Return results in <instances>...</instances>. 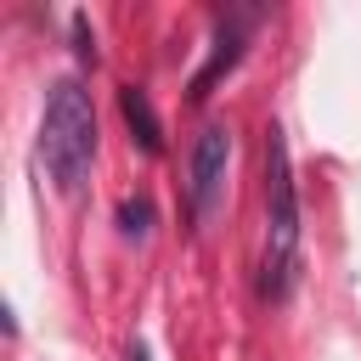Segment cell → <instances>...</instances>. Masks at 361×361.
Listing matches in <instances>:
<instances>
[{"instance_id":"6da1fadb","label":"cell","mask_w":361,"mask_h":361,"mask_svg":"<svg viewBox=\"0 0 361 361\" xmlns=\"http://www.w3.org/2000/svg\"><path fill=\"white\" fill-rule=\"evenodd\" d=\"M39 158L45 175L56 180L62 197H73L96 164V107L90 90L79 79H56L45 90V113H39Z\"/></svg>"},{"instance_id":"7a4b0ae2","label":"cell","mask_w":361,"mask_h":361,"mask_svg":"<svg viewBox=\"0 0 361 361\" xmlns=\"http://www.w3.org/2000/svg\"><path fill=\"white\" fill-rule=\"evenodd\" d=\"M265 203H271V237H265V299H288L293 271H299V192H293L288 141H282L276 124L265 130Z\"/></svg>"},{"instance_id":"3957f363","label":"cell","mask_w":361,"mask_h":361,"mask_svg":"<svg viewBox=\"0 0 361 361\" xmlns=\"http://www.w3.org/2000/svg\"><path fill=\"white\" fill-rule=\"evenodd\" d=\"M226 164H231V130L226 124H203V135L192 141V209L197 220L209 226L220 214V197H226Z\"/></svg>"},{"instance_id":"277c9868","label":"cell","mask_w":361,"mask_h":361,"mask_svg":"<svg viewBox=\"0 0 361 361\" xmlns=\"http://www.w3.org/2000/svg\"><path fill=\"white\" fill-rule=\"evenodd\" d=\"M118 113H124V124H130V141H135L147 158H158V152H164V124H158V113H152V96H147L141 85H118Z\"/></svg>"},{"instance_id":"5b68a950","label":"cell","mask_w":361,"mask_h":361,"mask_svg":"<svg viewBox=\"0 0 361 361\" xmlns=\"http://www.w3.org/2000/svg\"><path fill=\"white\" fill-rule=\"evenodd\" d=\"M237 62H243V28H220V39H214L209 62H203V68L192 73L186 96H192V102H209V96H214V85H220V79H226V73H231Z\"/></svg>"},{"instance_id":"8992f818","label":"cell","mask_w":361,"mask_h":361,"mask_svg":"<svg viewBox=\"0 0 361 361\" xmlns=\"http://www.w3.org/2000/svg\"><path fill=\"white\" fill-rule=\"evenodd\" d=\"M118 231L141 243V237L152 231V203H147V197H124V203H118Z\"/></svg>"},{"instance_id":"52a82bcc","label":"cell","mask_w":361,"mask_h":361,"mask_svg":"<svg viewBox=\"0 0 361 361\" xmlns=\"http://www.w3.org/2000/svg\"><path fill=\"white\" fill-rule=\"evenodd\" d=\"M73 51H79V62H96V34H90L85 11H73Z\"/></svg>"}]
</instances>
